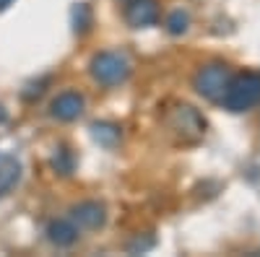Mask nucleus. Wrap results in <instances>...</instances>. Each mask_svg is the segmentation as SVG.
I'll return each mask as SVG.
<instances>
[{
	"mask_svg": "<svg viewBox=\"0 0 260 257\" xmlns=\"http://www.w3.org/2000/svg\"><path fill=\"white\" fill-rule=\"evenodd\" d=\"M257 101H260V73L245 70L240 76H232L226 91L221 96L224 109L240 115V112H250L252 106H257Z\"/></svg>",
	"mask_w": 260,
	"mask_h": 257,
	"instance_id": "1",
	"label": "nucleus"
},
{
	"mask_svg": "<svg viewBox=\"0 0 260 257\" xmlns=\"http://www.w3.org/2000/svg\"><path fill=\"white\" fill-rule=\"evenodd\" d=\"M164 122H167V130L175 133L177 140H182V143H198L206 135V120L201 117L198 109H192L187 104H180L175 109H169Z\"/></svg>",
	"mask_w": 260,
	"mask_h": 257,
	"instance_id": "2",
	"label": "nucleus"
},
{
	"mask_svg": "<svg viewBox=\"0 0 260 257\" xmlns=\"http://www.w3.org/2000/svg\"><path fill=\"white\" fill-rule=\"evenodd\" d=\"M89 73L99 86L112 89V86H120L130 78V62L117 52H99L89 62Z\"/></svg>",
	"mask_w": 260,
	"mask_h": 257,
	"instance_id": "3",
	"label": "nucleus"
},
{
	"mask_svg": "<svg viewBox=\"0 0 260 257\" xmlns=\"http://www.w3.org/2000/svg\"><path fill=\"white\" fill-rule=\"evenodd\" d=\"M232 76L234 73H232V68L226 65V62H208V65H203L198 73H195L192 89L208 101H221Z\"/></svg>",
	"mask_w": 260,
	"mask_h": 257,
	"instance_id": "4",
	"label": "nucleus"
},
{
	"mask_svg": "<svg viewBox=\"0 0 260 257\" xmlns=\"http://www.w3.org/2000/svg\"><path fill=\"white\" fill-rule=\"evenodd\" d=\"M83 106H86V101H83V96L78 91H62V94H57L52 99L50 115L57 122H73V120H78L83 115Z\"/></svg>",
	"mask_w": 260,
	"mask_h": 257,
	"instance_id": "5",
	"label": "nucleus"
},
{
	"mask_svg": "<svg viewBox=\"0 0 260 257\" xmlns=\"http://www.w3.org/2000/svg\"><path fill=\"white\" fill-rule=\"evenodd\" d=\"M71 218H73V224H76L78 229L94 231V229H102V226H104V221H107V208H104L102 203H96V200H83V203H78V205L71 208Z\"/></svg>",
	"mask_w": 260,
	"mask_h": 257,
	"instance_id": "6",
	"label": "nucleus"
},
{
	"mask_svg": "<svg viewBox=\"0 0 260 257\" xmlns=\"http://www.w3.org/2000/svg\"><path fill=\"white\" fill-rule=\"evenodd\" d=\"M125 21L133 29L154 26L156 21H159V6H156V0H127Z\"/></svg>",
	"mask_w": 260,
	"mask_h": 257,
	"instance_id": "7",
	"label": "nucleus"
},
{
	"mask_svg": "<svg viewBox=\"0 0 260 257\" xmlns=\"http://www.w3.org/2000/svg\"><path fill=\"white\" fill-rule=\"evenodd\" d=\"M47 239L55 247H73L78 242V226L73 221H65V218L50 221L47 224Z\"/></svg>",
	"mask_w": 260,
	"mask_h": 257,
	"instance_id": "8",
	"label": "nucleus"
},
{
	"mask_svg": "<svg viewBox=\"0 0 260 257\" xmlns=\"http://www.w3.org/2000/svg\"><path fill=\"white\" fill-rule=\"evenodd\" d=\"M18 182H21V164L13 156H3L0 159V198H6Z\"/></svg>",
	"mask_w": 260,
	"mask_h": 257,
	"instance_id": "9",
	"label": "nucleus"
},
{
	"mask_svg": "<svg viewBox=\"0 0 260 257\" xmlns=\"http://www.w3.org/2000/svg\"><path fill=\"white\" fill-rule=\"evenodd\" d=\"M120 125H115V122H94L91 125V138L99 143V145H104V148H115L117 145V140H120Z\"/></svg>",
	"mask_w": 260,
	"mask_h": 257,
	"instance_id": "10",
	"label": "nucleus"
},
{
	"mask_svg": "<svg viewBox=\"0 0 260 257\" xmlns=\"http://www.w3.org/2000/svg\"><path fill=\"white\" fill-rule=\"evenodd\" d=\"M71 18H73V31L76 34H86V31L91 29V24H94L91 8L86 6V3H76L73 11H71Z\"/></svg>",
	"mask_w": 260,
	"mask_h": 257,
	"instance_id": "11",
	"label": "nucleus"
},
{
	"mask_svg": "<svg viewBox=\"0 0 260 257\" xmlns=\"http://www.w3.org/2000/svg\"><path fill=\"white\" fill-rule=\"evenodd\" d=\"M50 164H52V169L57 171V174L68 177L71 171H73V166H76V159H73V154L68 151V148H65V145H60L57 151H55V156L50 159Z\"/></svg>",
	"mask_w": 260,
	"mask_h": 257,
	"instance_id": "12",
	"label": "nucleus"
},
{
	"mask_svg": "<svg viewBox=\"0 0 260 257\" xmlns=\"http://www.w3.org/2000/svg\"><path fill=\"white\" fill-rule=\"evenodd\" d=\"M190 26V16L185 11H172L167 16V31L169 34H185Z\"/></svg>",
	"mask_w": 260,
	"mask_h": 257,
	"instance_id": "13",
	"label": "nucleus"
},
{
	"mask_svg": "<svg viewBox=\"0 0 260 257\" xmlns=\"http://www.w3.org/2000/svg\"><path fill=\"white\" fill-rule=\"evenodd\" d=\"M50 76H45V78H39V81H31V83H26V89L21 91V96H24V101H34V99H39L42 94L47 91V86H50Z\"/></svg>",
	"mask_w": 260,
	"mask_h": 257,
	"instance_id": "14",
	"label": "nucleus"
},
{
	"mask_svg": "<svg viewBox=\"0 0 260 257\" xmlns=\"http://www.w3.org/2000/svg\"><path fill=\"white\" fill-rule=\"evenodd\" d=\"M154 247V239H146V242H141V237L133 242V244H127V249L130 252H146V249H151Z\"/></svg>",
	"mask_w": 260,
	"mask_h": 257,
	"instance_id": "15",
	"label": "nucleus"
},
{
	"mask_svg": "<svg viewBox=\"0 0 260 257\" xmlns=\"http://www.w3.org/2000/svg\"><path fill=\"white\" fill-rule=\"evenodd\" d=\"M6 120H8V112H6V106H3V104H0V125H3Z\"/></svg>",
	"mask_w": 260,
	"mask_h": 257,
	"instance_id": "16",
	"label": "nucleus"
},
{
	"mask_svg": "<svg viewBox=\"0 0 260 257\" xmlns=\"http://www.w3.org/2000/svg\"><path fill=\"white\" fill-rule=\"evenodd\" d=\"M11 3H13V0H0V13H3V11H6Z\"/></svg>",
	"mask_w": 260,
	"mask_h": 257,
	"instance_id": "17",
	"label": "nucleus"
}]
</instances>
